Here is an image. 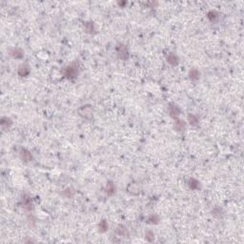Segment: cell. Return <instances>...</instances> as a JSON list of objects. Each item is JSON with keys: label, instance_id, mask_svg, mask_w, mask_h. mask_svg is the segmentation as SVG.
Segmentation results:
<instances>
[{"label": "cell", "instance_id": "obj_1", "mask_svg": "<svg viewBox=\"0 0 244 244\" xmlns=\"http://www.w3.org/2000/svg\"><path fill=\"white\" fill-rule=\"evenodd\" d=\"M78 114H79L82 117L86 118V119H92L93 118V110H92V107L89 105L82 106V107L78 110Z\"/></svg>", "mask_w": 244, "mask_h": 244}, {"label": "cell", "instance_id": "obj_2", "mask_svg": "<svg viewBox=\"0 0 244 244\" xmlns=\"http://www.w3.org/2000/svg\"><path fill=\"white\" fill-rule=\"evenodd\" d=\"M77 74H78V67L76 64H72L65 69V73H64L65 76L67 78H70V79L76 77L77 76Z\"/></svg>", "mask_w": 244, "mask_h": 244}, {"label": "cell", "instance_id": "obj_3", "mask_svg": "<svg viewBox=\"0 0 244 244\" xmlns=\"http://www.w3.org/2000/svg\"><path fill=\"white\" fill-rule=\"evenodd\" d=\"M117 55L120 59H123V60H126V59L129 57V52H128L127 47L125 45H120L117 48Z\"/></svg>", "mask_w": 244, "mask_h": 244}, {"label": "cell", "instance_id": "obj_4", "mask_svg": "<svg viewBox=\"0 0 244 244\" xmlns=\"http://www.w3.org/2000/svg\"><path fill=\"white\" fill-rule=\"evenodd\" d=\"M169 112H170L171 117L173 118H177L178 115H179V112H180V110L177 105L170 104V106H169Z\"/></svg>", "mask_w": 244, "mask_h": 244}, {"label": "cell", "instance_id": "obj_5", "mask_svg": "<svg viewBox=\"0 0 244 244\" xmlns=\"http://www.w3.org/2000/svg\"><path fill=\"white\" fill-rule=\"evenodd\" d=\"M17 74H18V76L21 77L27 76L28 74H30V68L28 67L27 65H21V66H19V68H18Z\"/></svg>", "mask_w": 244, "mask_h": 244}, {"label": "cell", "instance_id": "obj_6", "mask_svg": "<svg viewBox=\"0 0 244 244\" xmlns=\"http://www.w3.org/2000/svg\"><path fill=\"white\" fill-rule=\"evenodd\" d=\"M20 156H21V159L24 160L25 162H29V161L32 160V158H33L31 152L28 151V150H26V149H23L22 151H21Z\"/></svg>", "mask_w": 244, "mask_h": 244}, {"label": "cell", "instance_id": "obj_7", "mask_svg": "<svg viewBox=\"0 0 244 244\" xmlns=\"http://www.w3.org/2000/svg\"><path fill=\"white\" fill-rule=\"evenodd\" d=\"M166 60L169 64L173 65V66H176V65L178 64V57L174 54H173V52H170V54L167 55Z\"/></svg>", "mask_w": 244, "mask_h": 244}, {"label": "cell", "instance_id": "obj_8", "mask_svg": "<svg viewBox=\"0 0 244 244\" xmlns=\"http://www.w3.org/2000/svg\"><path fill=\"white\" fill-rule=\"evenodd\" d=\"M11 55L12 57L19 59V58H22L24 56V52L19 48H15V49H12L11 51Z\"/></svg>", "mask_w": 244, "mask_h": 244}, {"label": "cell", "instance_id": "obj_9", "mask_svg": "<svg viewBox=\"0 0 244 244\" xmlns=\"http://www.w3.org/2000/svg\"><path fill=\"white\" fill-rule=\"evenodd\" d=\"M115 192V184L110 181V182L107 183V185H106V193H107L108 196H112Z\"/></svg>", "mask_w": 244, "mask_h": 244}, {"label": "cell", "instance_id": "obj_10", "mask_svg": "<svg viewBox=\"0 0 244 244\" xmlns=\"http://www.w3.org/2000/svg\"><path fill=\"white\" fill-rule=\"evenodd\" d=\"M188 186L190 189L192 190H196L199 188V182L198 180L195 179V178H190L188 181Z\"/></svg>", "mask_w": 244, "mask_h": 244}, {"label": "cell", "instance_id": "obj_11", "mask_svg": "<svg viewBox=\"0 0 244 244\" xmlns=\"http://www.w3.org/2000/svg\"><path fill=\"white\" fill-rule=\"evenodd\" d=\"M189 76L192 80H198L200 76V73L198 72V70H196V69H192V70L189 72Z\"/></svg>", "mask_w": 244, "mask_h": 244}, {"label": "cell", "instance_id": "obj_12", "mask_svg": "<svg viewBox=\"0 0 244 244\" xmlns=\"http://www.w3.org/2000/svg\"><path fill=\"white\" fill-rule=\"evenodd\" d=\"M207 17L211 22H215V21L218 18V14L215 11H210L207 14Z\"/></svg>", "mask_w": 244, "mask_h": 244}, {"label": "cell", "instance_id": "obj_13", "mask_svg": "<svg viewBox=\"0 0 244 244\" xmlns=\"http://www.w3.org/2000/svg\"><path fill=\"white\" fill-rule=\"evenodd\" d=\"M188 121L192 126H196L198 124V118L195 115H188Z\"/></svg>", "mask_w": 244, "mask_h": 244}, {"label": "cell", "instance_id": "obj_14", "mask_svg": "<svg viewBox=\"0 0 244 244\" xmlns=\"http://www.w3.org/2000/svg\"><path fill=\"white\" fill-rule=\"evenodd\" d=\"M185 127H186L185 123H184L183 121H181V120H177L176 124H174V129L177 130V131L185 130Z\"/></svg>", "mask_w": 244, "mask_h": 244}, {"label": "cell", "instance_id": "obj_15", "mask_svg": "<svg viewBox=\"0 0 244 244\" xmlns=\"http://www.w3.org/2000/svg\"><path fill=\"white\" fill-rule=\"evenodd\" d=\"M98 228H99V231L100 232H106V231L108 230V224H107V221L106 220H102L99 222L98 224Z\"/></svg>", "mask_w": 244, "mask_h": 244}, {"label": "cell", "instance_id": "obj_16", "mask_svg": "<svg viewBox=\"0 0 244 244\" xmlns=\"http://www.w3.org/2000/svg\"><path fill=\"white\" fill-rule=\"evenodd\" d=\"M117 233L118 234H120V236H128V231H127V229L126 228H125L124 226H118V228H117Z\"/></svg>", "mask_w": 244, "mask_h": 244}, {"label": "cell", "instance_id": "obj_17", "mask_svg": "<svg viewBox=\"0 0 244 244\" xmlns=\"http://www.w3.org/2000/svg\"><path fill=\"white\" fill-rule=\"evenodd\" d=\"M85 30L87 33H92L93 31H95V27H93V22H87L85 24Z\"/></svg>", "mask_w": 244, "mask_h": 244}, {"label": "cell", "instance_id": "obj_18", "mask_svg": "<svg viewBox=\"0 0 244 244\" xmlns=\"http://www.w3.org/2000/svg\"><path fill=\"white\" fill-rule=\"evenodd\" d=\"M1 125L3 126V128H5V127L9 128L12 125V121L11 119H9L8 117H3L1 119Z\"/></svg>", "mask_w": 244, "mask_h": 244}, {"label": "cell", "instance_id": "obj_19", "mask_svg": "<svg viewBox=\"0 0 244 244\" xmlns=\"http://www.w3.org/2000/svg\"><path fill=\"white\" fill-rule=\"evenodd\" d=\"M148 221H149V223L156 224V223H158V221H159V217H157V215H151V217H150L148 218Z\"/></svg>", "mask_w": 244, "mask_h": 244}, {"label": "cell", "instance_id": "obj_20", "mask_svg": "<svg viewBox=\"0 0 244 244\" xmlns=\"http://www.w3.org/2000/svg\"><path fill=\"white\" fill-rule=\"evenodd\" d=\"M145 237L148 241H153V240H154V233H153L152 231H148V232H146L145 234Z\"/></svg>", "mask_w": 244, "mask_h": 244}, {"label": "cell", "instance_id": "obj_21", "mask_svg": "<svg viewBox=\"0 0 244 244\" xmlns=\"http://www.w3.org/2000/svg\"><path fill=\"white\" fill-rule=\"evenodd\" d=\"M23 204H24V207H26L28 209H31V206H32V203H31V199L29 198H24L23 199Z\"/></svg>", "mask_w": 244, "mask_h": 244}]
</instances>
